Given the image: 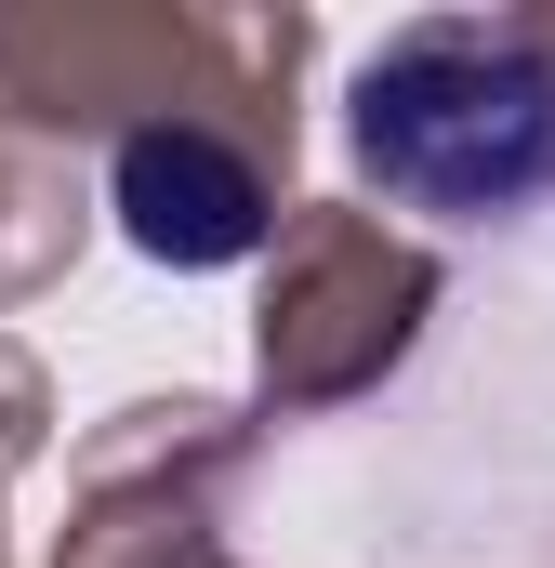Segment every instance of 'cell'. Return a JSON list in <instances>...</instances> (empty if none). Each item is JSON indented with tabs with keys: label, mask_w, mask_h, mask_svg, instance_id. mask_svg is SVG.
I'll use <instances>...</instances> for the list:
<instances>
[{
	"label": "cell",
	"mask_w": 555,
	"mask_h": 568,
	"mask_svg": "<svg viewBox=\"0 0 555 568\" xmlns=\"http://www.w3.org/2000/svg\"><path fill=\"white\" fill-rule=\"evenodd\" d=\"M107 199H120V239L145 265L199 278V265H252L265 252V172L225 133H199V120H145L120 145V172H107Z\"/></svg>",
	"instance_id": "obj_2"
},
{
	"label": "cell",
	"mask_w": 555,
	"mask_h": 568,
	"mask_svg": "<svg viewBox=\"0 0 555 568\" xmlns=\"http://www.w3.org/2000/svg\"><path fill=\"white\" fill-rule=\"evenodd\" d=\"M357 172L384 199H411L436 225H490L529 212L555 185V67L516 27L476 13H423L357 67Z\"/></svg>",
	"instance_id": "obj_1"
}]
</instances>
